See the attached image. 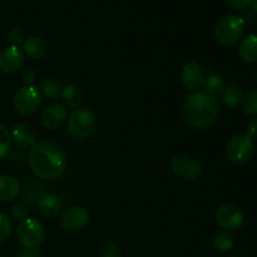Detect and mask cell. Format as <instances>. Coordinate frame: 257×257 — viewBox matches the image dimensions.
I'll return each instance as SVG.
<instances>
[{
  "mask_svg": "<svg viewBox=\"0 0 257 257\" xmlns=\"http://www.w3.org/2000/svg\"><path fill=\"white\" fill-rule=\"evenodd\" d=\"M28 163L38 178L53 181L64 173L67 168V155L58 143L39 141L29 150Z\"/></svg>",
  "mask_w": 257,
  "mask_h": 257,
  "instance_id": "6da1fadb",
  "label": "cell"
},
{
  "mask_svg": "<svg viewBox=\"0 0 257 257\" xmlns=\"http://www.w3.org/2000/svg\"><path fill=\"white\" fill-rule=\"evenodd\" d=\"M220 115V102L215 95L195 92L183 104V118L190 127L205 130L212 125Z\"/></svg>",
  "mask_w": 257,
  "mask_h": 257,
  "instance_id": "7a4b0ae2",
  "label": "cell"
},
{
  "mask_svg": "<svg viewBox=\"0 0 257 257\" xmlns=\"http://www.w3.org/2000/svg\"><path fill=\"white\" fill-rule=\"evenodd\" d=\"M67 130L73 140H88L97 130V117L88 108H77L68 115Z\"/></svg>",
  "mask_w": 257,
  "mask_h": 257,
  "instance_id": "3957f363",
  "label": "cell"
},
{
  "mask_svg": "<svg viewBox=\"0 0 257 257\" xmlns=\"http://www.w3.org/2000/svg\"><path fill=\"white\" fill-rule=\"evenodd\" d=\"M246 22L243 18L228 14L221 18L215 28V38L221 45H232L242 38Z\"/></svg>",
  "mask_w": 257,
  "mask_h": 257,
  "instance_id": "277c9868",
  "label": "cell"
},
{
  "mask_svg": "<svg viewBox=\"0 0 257 257\" xmlns=\"http://www.w3.org/2000/svg\"><path fill=\"white\" fill-rule=\"evenodd\" d=\"M42 103V93L34 85H23L15 92L13 98L14 109L24 117L37 113Z\"/></svg>",
  "mask_w": 257,
  "mask_h": 257,
  "instance_id": "5b68a950",
  "label": "cell"
},
{
  "mask_svg": "<svg viewBox=\"0 0 257 257\" xmlns=\"http://www.w3.org/2000/svg\"><path fill=\"white\" fill-rule=\"evenodd\" d=\"M45 237V228L37 218H25L19 223L17 230V238L20 245L28 250L37 248L42 245Z\"/></svg>",
  "mask_w": 257,
  "mask_h": 257,
  "instance_id": "8992f818",
  "label": "cell"
},
{
  "mask_svg": "<svg viewBox=\"0 0 257 257\" xmlns=\"http://www.w3.org/2000/svg\"><path fill=\"white\" fill-rule=\"evenodd\" d=\"M255 142L247 135H236L228 141L226 155L232 163L243 165L251 161L255 155Z\"/></svg>",
  "mask_w": 257,
  "mask_h": 257,
  "instance_id": "52a82bcc",
  "label": "cell"
},
{
  "mask_svg": "<svg viewBox=\"0 0 257 257\" xmlns=\"http://www.w3.org/2000/svg\"><path fill=\"white\" fill-rule=\"evenodd\" d=\"M171 170L176 176L186 181L198 180L202 175V165L195 158L187 155H177L171 160Z\"/></svg>",
  "mask_w": 257,
  "mask_h": 257,
  "instance_id": "ba28073f",
  "label": "cell"
},
{
  "mask_svg": "<svg viewBox=\"0 0 257 257\" xmlns=\"http://www.w3.org/2000/svg\"><path fill=\"white\" fill-rule=\"evenodd\" d=\"M89 213L87 210L78 206H72L60 212L59 223L63 230L68 232H79L89 223Z\"/></svg>",
  "mask_w": 257,
  "mask_h": 257,
  "instance_id": "9c48e42d",
  "label": "cell"
},
{
  "mask_svg": "<svg viewBox=\"0 0 257 257\" xmlns=\"http://www.w3.org/2000/svg\"><path fill=\"white\" fill-rule=\"evenodd\" d=\"M216 221L218 226L227 232L237 231L243 223V213L238 206L233 203H223L216 211Z\"/></svg>",
  "mask_w": 257,
  "mask_h": 257,
  "instance_id": "30bf717a",
  "label": "cell"
},
{
  "mask_svg": "<svg viewBox=\"0 0 257 257\" xmlns=\"http://www.w3.org/2000/svg\"><path fill=\"white\" fill-rule=\"evenodd\" d=\"M25 62V55L19 47H10L4 48L0 52V72L5 74H13L18 70L22 69Z\"/></svg>",
  "mask_w": 257,
  "mask_h": 257,
  "instance_id": "8fae6325",
  "label": "cell"
},
{
  "mask_svg": "<svg viewBox=\"0 0 257 257\" xmlns=\"http://www.w3.org/2000/svg\"><path fill=\"white\" fill-rule=\"evenodd\" d=\"M68 119V112L64 105L59 103L47 105L40 113V123L44 128L50 131L62 127Z\"/></svg>",
  "mask_w": 257,
  "mask_h": 257,
  "instance_id": "7c38bea8",
  "label": "cell"
},
{
  "mask_svg": "<svg viewBox=\"0 0 257 257\" xmlns=\"http://www.w3.org/2000/svg\"><path fill=\"white\" fill-rule=\"evenodd\" d=\"M205 79V72L202 67L196 62H188L181 70V82L187 89L195 90L202 85Z\"/></svg>",
  "mask_w": 257,
  "mask_h": 257,
  "instance_id": "4fadbf2b",
  "label": "cell"
},
{
  "mask_svg": "<svg viewBox=\"0 0 257 257\" xmlns=\"http://www.w3.org/2000/svg\"><path fill=\"white\" fill-rule=\"evenodd\" d=\"M10 136L15 145L23 150L32 148L37 143V133L33 130V127H30L27 123H19L14 125Z\"/></svg>",
  "mask_w": 257,
  "mask_h": 257,
  "instance_id": "5bb4252c",
  "label": "cell"
},
{
  "mask_svg": "<svg viewBox=\"0 0 257 257\" xmlns=\"http://www.w3.org/2000/svg\"><path fill=\"white\" fill-rule=\"evenodd\" d=\"M38 210L45 218H55L62 212V202L54 195H43L38 200Z\"/></svg>",
  "mask_w": 257,
  "mask_h": 257,
  "instance_id": "9a60e30c",
  "label": "cell"
},
{
  "mask_svg": "<svg viewBox=\"0 0 257 257\" xmlns=\"http://www.w3.org/2000/svg\"><path fill=\"white\" fill-rule=\"evenodd\" d=\"M20 193V183L13 176H0V202H9Z\"/></svg>",
  "mask_w": 257,
  "mask_h": 257,
  "instance_id": "2e32d148",
  "label": "cell"
},
{
  "mask_svg": "<svg viewBox=\"0 0 257 257\" xmlns=\"http://www.w3.org/2000/svg\"><path fill=\"white\" fill-rule=\"evenodd\" d=\"M23 52L32 59H42L48 53V44L43 38L30 37L24 40Z\"/></svg>",
  "mask_w": 257,
  "mask_h": 257,
  "instance_id": "e0dca14e",
  "label": "cell"
},
{
  "mask_svg": "<svg viewBox=\"0 0 257 257\" xmlns=\"http://www.w3.org/2000/svg\"><path fill=\"white\" fill-rule=\"evenodd\" d=\"M241 59L248 64H256L257 63V35L248 34L241 40L240 48Z\"/></svg>",
  "mask_w": 257,
  "mask_h": 257,
  "instance_id": "ac0fdd59",
  "label": "cell"
},
{
  "mask_svg": "<svg viewBox=\"0 0 257 257\" xmlns=\"http://www.w3.org/2000/svg\"><path fill=\"white\" fill-rule=\"evenodd\" d=\"M62 99L68 108L77 109L83 102V92L78 85L69 84L63 88L62 90Z\"/></svg>",
  "mask_w": 257,
  "mask_h": 257,
  "instance_id": "d6986e66",
  "label": "cell"
},
{
  "mask_svg": "<svg viewBox=\"0 0 257 257\" xmlns=\"http://www.w3.org/2000/svg\"><path fill=\"white\" fill-rule=\"evenodd\" d=\"M243 97V90L240 85L230 84L225 87L222 92V100L228 108H237L241 104Z\"/></svg>",
  "mask_w": 257,
  "mask_h": 257,
  "instance_id": "ffe728a7",
  "label": "cell"
},
{
  "mask_svg": "<svg viewBox=\"0 0 257 257\" xmlns=\"http://www.w3.org/2000/svg\"><path fill=\"white\" fill-rule=\"evenodd\" d=\"M40 90L50 100H57L63 90L62 83L55 78H45L40 83Z\"/></svg>",
  "mask_w": 257,
  "mask_h": 257,
  "instance_id": "44dd1931",
  "label": "cell"
},
{
  "mask_svg": "<svg viewBox=\"0 0 257 257\" xmlns=\"http://www.w3.org/2000/svg\"><path fill=\"white\" fill-rule=\"evenodd\" d=\"M235 246V237L227 231H222L213 236L212 247L218 252H228Z\"/></svg>",
  "mask_w": 257,
  "mask_h": 257,
  "instance_id": "7402d4cb",
  "label": "cell"
},
{
  "mask_svg": "<svg viewBox=\"0 0 257 257\" xmlns=\"http://www.w3.org/2000/svg\"><path fill=\"white\" fill-rule=\"evenodd\" d=\"M202 85L205 87L206 93H208V94H211V95H215V94H217V93H222L223 89H225V87H226L225 83H223V80L221 79L220 77H217V75H213V74L205 77Z\"/></svg>",
  "mask_w": 257,
  "mask_h": 257,
  "instance_id": "603a6c76",
  "label": "cell"
},
{
  "mask_svg": "<svg viewBox=\"0 0 257 257\" xmlns=\"http://www.w3.org/2000/svg\"><path fill=\"white\" fill-rule=\"evenodd\" d=\"M241 108L247 115H257V90L245 93L241 99Z\"/></svg>",
  "mask_w": 257,
  "mask_h": 257,
  "instance_id": "cb8c5ba5",
  "label": "cell"
},
{
  "mask_svg": "<svg viewBox=\"0 0 257 257\" xmlns=\"http://www.w3.org/2000/svg\"><path fill=\"white\" fill-rule=\"evenodd\" d=\"M12 150V136L8 128L0 123V160L7 157Z\"/></svg>",
  "mask_w": 257,
  "mask_h": 257,
  "instance_id": "d4e9b609",
  "label": "cell"
},
{
  "mask_svg": "<svg viewBox=\"0 0 257 257\" xmlns=\"http://www.w3.org/2000/svg\"><path fill=\"white\" fill-rule=\"evenodd\" d=\"M12 220L5 212L0 211V243L5 242L12 235Z\"/></svg>",
  "mask_w": 257,
  "mask_h": 257,
  "instance_id": "484cf974",
  "label": "cell"
},
{
  "mask_svg": "<svg viewBox=\"0 0 257 257\" xmlns=\"http://www.w3.org/2000/svg\"><path fill=\"white\" fill-rule=\"evenodd\" d=\"M10 216H12L13 220L19 221V222L24 221L25 218H28L27 206L23 205V203H15L10 210Z\"/></svg>",
  "mask_w": 257,
  "mask_h": 257,
  "instance_id": "4316f807",
  "label": "cell"
},
{
  "mask_svg": "<svg viewBox=\"0 0 257 257\" xmlns=\"http://www.w3.org/2000/svg\"><path fill=\"white\" fill-rule=\"evenodd\" d=\"M100 257H122V251L114 243H107L100 250Z\"/></svg>",
  "mask_w": 257,
  "mask_h": 257,
  "instance_id": "83f0119b",
  "label": "cell"
},
{
  "mask_svg": "<svg viewBox=\"0 0 257 257\" xmlns=\"http://www.w3.org/2000/svg\"><path fill=\"white\" fill-rule=\"evenodd\" d=\"M8 40H9L12 45L18 47V45L24 42V32L19 29V28H13L9 32V34H8Z\"/></svg>",
  "mask_w": 257,
  "mask_h": 257,
  "instance_id": "f1b7e54d",
  "label": "cell"
},
{
  "mask_svg": "<svg viewBox=\"0 0 257 257\" xmlns=\"http://www.w3.org/2000/svg\"><path fill=\"white\" fill-rule=\"evenodd\" d=\"M35 77H37L35 70L30 67L23 69L22 74H20V78H22V82L24 83V85H32L33 82L35 80Z\"/></svg>",
  "mask_w": 257,
  "mask_h": 257,
  "instance_id": "f546056e",
  "label": "cell"
},
{
  "mask_svg": "<svg viewBox=\"0 0 257 257\" xmlns=\"http://www.w3.org/2000/svg\"><path fill=\"white\" fill-rule=\"evenodd\" d=\"M225 2L226 4L230 5L231 8H235V9H243V8L248 7L252 0H225Z\"/></svg>",
  "mask_w": 257,
  "mask_h": 257,
  "instance_id": "4dcf8cb0",
  "label": "cell"
},
{
  "mask_svg": "<svg viewBox=\"0 0 257 257\" xmlns=\"http://www.w3.org/2000/svg\"><path fill=\"white\" fill-rule=\"evenodd\" d=\"M247 136L252 138V140L257 138V118L251 120L247 124Z\"/></svg>",
  "mask_w": 257,
  "mask_h": 257,
  "instance_id": "1f68e13d",
  "label": "cell"
},
{
  "mask_svg": "<svg viewBox=\"0 0 257 257\" xmlns=\"http://www.w3.org/2000/svg\"><path fill=\"white\" fill-rule=\"evenodd\" d=\"M17 257H42V253H40L39 251L35 250V248H33V250H28V248H25V250L20 251V252L17 255Z\"/></svg>",
  "mask_w": 257,
  "mask_h": 257,
  "instance_id": "d6a6232c",
  "label": "cell"
},
{
  "mask_svg": "<svg viewBox=\"0 0 257 257\" xmlns=\"http://www.w3.org/2000/svg\"><path fill=\"white\" fill-rule=\"evenodd\" d=\"M251 7H252V10L257 14V0H252L251 2Z\"/></svg>",
  "mask_w": 257,
  "mask_h": 257,
  "instance_id": "836d02e7",
  "label": "cell"
},
{
  "mask_svg": "<svg viewBox=\"0 0 257 257\" xmlns=\"http://www.w3.org/2000/svg\"><path fill=\"white\" fill-rule=\"evenodd\" d=\"M255 82L257 83V70H256V73H255Z\"/></svg>",
  "mask_w": 257,
  "mask_h": 257,
  "instance_id": "e575fe53",
  "label": "cell"
},
{
  "mask_svg": "<svg viewBox=\"0 0 257 257\" xmlns=\"http://www.w3.org/2000/svg\"><path fill=\"white\" fill-rule=\"evenodd\" d=\"M230 257H237V256H230Z\"/></svg>",
  "mask_w": 257,
  "mask_h": 257,
  "instance_id": "d590c367",
  "label": "cell"
},
{
  "mask_svg": "<svg viewBox=\"0 0 257 257\" xmlns=\"http://www.w3.org/2000/svg\"><path fill=\"white\" fill-rule=\"evenodd\" d=\"M0 257H4V256H0Z\"/></svg>",
  "mask_w": 257,
  "mask_h": 257,
  "instance_id": "8d00e7d4",
  "label": "cell"
}]
</instances>
